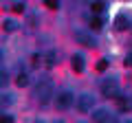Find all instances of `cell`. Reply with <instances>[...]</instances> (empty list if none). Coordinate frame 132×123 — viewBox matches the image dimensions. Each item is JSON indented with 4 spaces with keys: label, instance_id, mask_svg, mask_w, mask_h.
I'll use <instances>...</instances> for the list:
<instances>
[{
    "label": "cell",
    "instance_id": "1",
    "mask_svg": "<svg viewBox=\"0 0 132 123\" xmlns=\"http://www.w3.org/2000/svg\"><path fill=\"white\" fill-rule=\"evenodd\" d=\"M33 95H35V99H38L40 103H46V101L53 97V81L51 79H42L38 86H35V92H33Z\"/></svg>",
    "mask_w": 132,
    "mask_h": 123
},
{
    "label": "cell",
    "instance_id": "2",
    "mask_svg": "<svg viewBox=\"0 0 132 123\" xmlns=\"http://www.w3.org/2000/svg\"><path fill=\"white\" fill-rule=\"evenodd\" d=\"M101 95L104 97H117L119 95V81L114 77H108V79L101 81Z\"/></svg>",
    "mask_w": 132,
    "mask_h": 123
},
{
    "label": "cell",
    "instance_id": "3",
    "mask_svg": "<svg viewBox=\"0 0 132 123\" xmlns=\"http://www.w3.org/2000/svg\"><path fill=\"white\" fill-rule=\"evenodd\" d=\"M73 101H75V97H73V92H68V90H62V92H57V97H55V106L60 110H68L73 106Z\"/></svg>",
    "mask_w": 132,
    "mask_h": 123
},
{
    "label": "cell",
    "instance_id": "4",
    "mask_svg": "<svg viewBox=\"0 0 132 123\" xmlns=\"http://www.w3.org/2000/svg\"><path fill=\"white\" fill-rule=\"evenodd\" d=\"M93 121L95 123H117V117L114 114H110L108 110H104V108H99V110H93Z\"/></svg>",
    "mask_w": 132,
    "mask_h": 123
},
{
    "label": "cell",
    "instance_id": "5",
    "mask_svg": "<svg viewBox=\"0 0 132 123\" xmlns=\"http://www.w3.org/2000/svg\"><path fill=\"white\" fill-rule=\"evenodd\" d=\"M93 103H95V101H93V95H88V92L77 97V110H79L81 114L93 112Z\"/></svg>",
    "mask_w": 132,
    "mask_h": 123
},
{
    "label": "cell",
    "instance_id": "6",
    "mask_svg": "<svg viewBox=\"0 0 132 123\" xmlns=\"http://www.w3.org/2000/svg\"><path fill=\"white\" fill-rule=\"evenodd\" d=\"M75 40L81 44V46H95V38L93 33H88V31H75Z\"/></svg>",
    "mask_w": 132,
    "mask_h": 123
},
{
    "label": "cell",
    "instance_id": "7",
    "mask_svg": "<svg viewBox=\"0 0 132 123\" xmlns=\"http://www.w3.org/2000/svg\"><path fill=\"white\" fill-rule=\"evenodd\" d=\"M114 27H117L119 31H126V29L130 27V20H128V15H123V13H119L117 18H114Z\"/></svg>",
    "mask_w": 132,
    "mask_h": 123
},
{
    "label": "cell",
    "instance_id": "8",
    "mask_svg": "<svg viewBox=\"0 0 132 123\" xmlns=\"http://www.w3.org/2000/svg\"><path fill=\"white\" fill-rule=\"evenodd\" d=\"M71 64H73V71H75V73H81V71H84V57H81V55H73Z\"/></svg>",
    "mask_w": 132,
    "mask_h": 123
},
{
    "label": "cell",
    "instance_id": "9",
    "mask_svg": "<svg viewBox=\"0 0 132 123\" xmlns=\"http://www.w3.org/2000/svg\"><path fill=\"white\" fill-rule=\"evenodd\" d=\"M114 99H117V106H119V110H121V112H128V110L132 108V101L126 99V97H114Z\"/></svg>",
    "mask_w": 132,
    "mask_h": 123
},
{
    "label": "cell",
    "instance_id": "10",
    "mask_svg": "<svg viewBox=\"0 0 132 123\" xmlns=\"http://www.w3.org/2000/svg\"><path fill=\"white\" fill-rule=\"evenodd\" d=\"M44 66H46V68L55 66V53H53V51H48L46 55H44Z\"/></svg>",
    "mask_w": 132,
    "mask_h": 123
},
{
    "label": "cell",
    "instance_id": "11",
    "mask_svg": "<svg viewBox=\"0 0 132 123\" xmlns=\"http://www.w3.org/2000/svg\"><path fill=\"white\" fill-rule=\"evenodd\" d=\"M101 18H97V15H93V18H90V29H93V31H99V29H101Z\"/></svg>",
    "mask_w": 132,
    "mask_h": 123
},
{
    "label": "cell",
    "instance_id": "12",
    "mask_svg": "<svg viewBox=\"0 0 132 123\" xmlns=\"http://www.w3.org/2000/svg\"><path fill=\"white\" fill-rule=\"evenodd\" d=\"M15 84H18L20 88H22V86H27V84H29V75H27V73H20L18 79H15Z\"/></svg>",
    "mask_w": 132,
    "mask_h": 123
},
{
    "label": "cell",
    "instance_id": "13",
    "mask_svg": "<svg viewBox=\"0 0 132 123\" xmlns=\"http://www.w3.org/2000/svg\"><path fill=\"white\" fill-rule=\"evenodd\" d=\"M2 27H5V31H15V29H18V22H13V20H5Z\"/></svg>",
    "mask_w": 132,
    "mask_h": 123
},
{
    "label": "cell",
    "instance_id": "14",
    "mask_svg": "<svg viewBox=\"0 0 132 123\" xmlns=\"http://www.w3.org/2000/svg\"><path fill=\"white\" fill-rule=\"evenodd\" d=\"M90 9H93V13H95V15L101 13V11H104V2H99V0H97V2H93V5H90Z\"/></svg>",
    "mask_w": 132,
    "mask_h": 123
},
{
    "label": "cell",
    "instance_id": "15",
    "mask_svg": "<svg viewBox=\"0 0 132 123\" xmlns=\"http://www.w3.org/2000/svg\"><path fill=\"white\" fill-rule=\"evenodd\" d=\"M108 68V59H99L97 61V71H106Z\"/></svg>",
    "mask_w": 132,
    "mask_h": 123
},
{
    "label": "cell",
    "instance_id": "16",
    "mask_svg": "<svg viewBox=\"0 0 132 123\" xmlns=\"http://www.w3.org/2000/svg\"><path fill=\"white\" fill-rule=\"evenodd\" d=\"M44 5H46L48 9H57V0H44Z\"/></svg>",
    "mask_w": 132,
    "mask_h": 123
},
{
    "label": "cell",
    "instance_id": "17",
    "mask_svg": "<svg viewBox=\"0 0 132 123\" xmlns=\"http://www.w3.org/2000/svg\"><path fill=\"white\" fill-rule=\"evenodd\" d=\"M0 123H13V119H11L9 114H2V119H0Z\"/></svg>",
    "mask_w": 132,
    "mask_h": 123
},
{
    "label": "cell",
    "instance_id": "18",
    "mask_svg": "<svg viewBox=\"0 0 132 123\" xmlns=\"http://www.w3.org/2000/svg\"><path fill=\"white\" fill-rule=\"evenodd\" d=\"M13 11L15 13H24V5H13Z\"/></svg>",
    "mask_w": 132,
    "mask_h": 123
},
{
    "label": "cell",
    "instance_id": "19",
    "mask_svg": "<svg viewBox=\"0 0 132 123\" xmlns=\"http://www.w3.org/2000/svg\"><path fill=\"white\" fill-rule=\"evenodd\" d=\"M123 64H126V66H132V53L126 55V61H123Z\"/></svg>",
    "mask_w": 132,
    "mask_h": 123
},
{
    "label": "cell",
    "instance_id": "20",
    "mask_svg": "<svg viewBox=\"0 0 132 123\" xmlns=\"http://www.w3.org/2000/svg\"><path fill=\"white\" fill-rule=\"evenodd\" d=\"M55 123H64V121H55Z\"/></svg>",
    "mask_w": 132,
    "mask_h": 123
},
{
    "label": "cell",
    "instance_id": "21",
    "mask_svg": "<svg viewBox=\"0 0 132 123\" xmlns=\"http://www.w3.org/2000/svg\"><path fill=\"white\" fill-rule=\"evenodd\" d=\"M35 123H42V121H35Z\"/></svg>",
    "mask_w": 132,
    "mask_h": 123
},
{
    "label": "cell",
    "instance_id": "22",
    "mask_svg": "<svg viewBox=\"0 0 132 123\" xmlns=\"http://www.w3.org/2000/svg\"><path fill=\"white\" fill-rule=\"evenodd\" d=\"M126 123H132V121H126Z\"/></svg>",
    "mask_w": 132,
    "mask_h": 123
}]
</instances>
